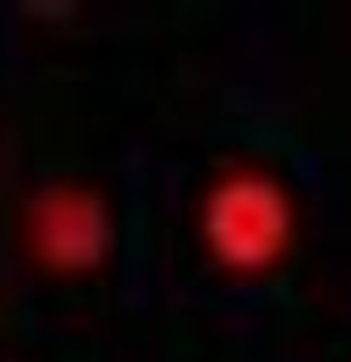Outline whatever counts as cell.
<instances>
[{
	"instance_id": "6da1fadb",
	"label": "cell",
	"mask_w": 351,
	"mask_h": 362,
	"mask_svg": "<svg viewBox=\"0 0 351 362\" xmlns=\"http://www.w3.org/2000/svg\"><path fill=\"white\" fill-rule=\"evenodd\" d=\"M299 197L268 166H226L200 192L197 242L231 276H265L299 242Z\"/></svg>"
},
{
	"instance_id": "7a4b0ae2",
	"label": "cell",
	"mask_w": 351,
	"mask_h": 362,
	"mask_svg": "<svg viewBox=\"0 0 351 362\" xmlns=\"http://www.w3.org/2000/svg\"><path fill=\"white\" fill-rule=\"evenodd\" d=\"M121 242L117 208L98 181L50 177L23 204V249L50 276H95Z\"/></svg>"
}]
</instances>
